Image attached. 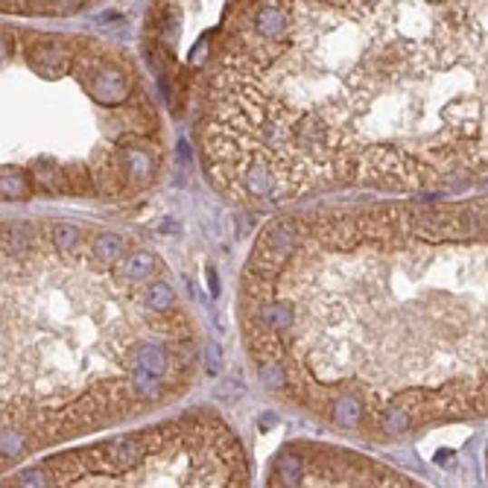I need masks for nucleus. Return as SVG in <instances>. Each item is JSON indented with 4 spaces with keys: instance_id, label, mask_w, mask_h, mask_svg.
I'll return each instance as SVG.
<instances>
[{
    "instance_id": "obj_1",
    "label": "nucleus",
    "mask_w": 488,
    "mask_h": 488,
    "mask_svg": "<svg viewBox=\"0 0 488 488\" xmlns=\"http://www.w3.org/2000/svg\"><path fill=\"white\" fill-rule=\"evenodd\" d=\"M0 488H249V463L222 421L188 415L53 454Z\"/></svg>"
},
{
    "instance_id": "obj_2",
    "label": "nucleus",
    "mask_w": 488,
    "mask_h": 488,
    "mask_svg": "<svg viewBox=\"0 0 488 488\" xmlns=\"http://www.w3.org/2000/svg\"><path fill=\"white\" fill-rule=\"evenodd\" d=\"M267 488H421L406 473L351 451H284Z\"/></svg>"
},
{
    "instance_id": "obj_3",
    "label": "nucleus",
    "mask_w": 488,
    "mask_h": 488,
    "mask_svg": "<svg viewBox=\"0 0 488 488\" xmlns=\"http://www.w3.org/2000/svg\"><path fill=\"white\" fill-rule=\"evenodd\" d=\"M33 193L30 176L15 167H0V200H26Z\"/></svg>"
},
{
    "instance_id": "obj_4",
    "label": "nucleus",
    "mask_w": 488,
    "mask_h": 488,
    "mask_svg": "<svg viewBox=\"0 0 488 488\" xmlns=\"http://www.w3.org/2000/svg\"><path fill=\"white\" fill-rule=\"evenodd\" d=\"M123 252H126V240L117 234H102L94 240V246H91V255L100 263H114L117 258H123Z\"/></svg>"
},
{
    "instance_id": "obj_5",
    "label": "nucleus",
    "mask_w": 488,
    "mask_h": 488,
    "mask_svg": "<svg viewBox=\"0 0 488 488\" xmlns=\"http://www.w3.org/2000/svg\"><path fill=\"white\" fill-rule=\"evenodd\" d=\"M53 240H56L62 252H76V249L83 246V231L71 226V222H62V226L53 229Z\"/></svg>"
},
{
    "instance_id": "obj_6",
    "label": "nucleus",
    "mask_w": 488,
    "mask_h": 488,
    "mask_svg": "<svg viewBox=\"0 0 488 488\" xmlns=\"http://www.w3.org/2000/svg\"><path fill=\"white\" fill-rule=\"evenodd\" d=\"M150 301L155 305V310H170V305H173V293H170L164 284H152L150 287Z\"/></svg>"
}]
</instances>
